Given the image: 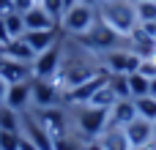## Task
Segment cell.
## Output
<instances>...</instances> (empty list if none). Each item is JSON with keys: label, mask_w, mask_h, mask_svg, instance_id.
<instances>
[{"label": "cell", "mask_w": 156, "mask_h": 150, "mask_svg": "<svg viewBox=\"0 0 156 150\" xmlns=\"http://www.w3.org/2000/svg\"><path fill=\"white\" fill-rule=\"evenodd\" d=\"M55 150H82V145L74 142V139L66 134V137H58V139H55Z\"/></svg>", "instance_id": "f1b7e54d"}, {"label": "cell", "mask_w": 156, "mask_h": 150, "mask_svg": "<svg viewBox=\"0 0 156 150\" xmlns=\"http://www.w3.org/2000/svg\"><path fill=\"white\" fill-rule=\"evenodd\" d=\"M16 148H19V134L0 128V150H16Z\"/></svg>", "instance_id": "4316f807"}, {"label": "cell", "mask_w": 156, "mask_h": 150, "mask_svg": "<svg viewBox=\"0 0 156 150\" xmlns=\"http://www.w3.org/2000/svg\"><path fill=\"white\" fill-rule=\"evenodd\" d=\"M99 142H101V148H104V150H132L123 126H107L104 134L99 137Z\"/></svg>", "instance_id": "ac0fdd59"}, {"label": "cell", "mask_w": 156, "mask_h": 150, "mask_svg": "<svg viewBox=\"0 0 156 150\" xmlns=\"http://www.w3.org/2000/svg\"><path fill=\"white\" fill-rule=\"evenodd\" d=\"M38 5H41L55 22H60V16L66 14V3H63V0H38Z\"/></svg>", "instance_id": "484cf974"}, {"label": "cell", "mask_w": 156, "mask_h": 150, "mask_svg": "<svg viewBox=\"0 0 156 150\" xmlns=\"http://www.w3.org/2000/svg\"><path fill=\"white\" fill-rule=\"evenodd\" d=\"M132 150H156V142H148V145H140V148H132Z\"/></svg>", "instance_id": "8d00e7d4"}, {"label": "cell", "mask_w": 156, "mask_h": 150, "mask_svg": "<svg viewBox=\"0 0 156 150\" xmlns=\"http://www.w3.org/2000/svg\"><path fill=\"white\" fill-rule=\"evenodd\" d=\"M66 3V8H71V5H77V0H63Z\"/></svg>", "instance_id": "ab89813d"}, {"label": "cell", "mask_w": 156, "mask_h": 150, "mask_svg": "<svg viewBox=\"0 0 156 150\" xmlns=\"http://www.w3.org/2000/svg\"><path fill=\"white\" fill-rule=\"evenodd\" d=\"M143 77H148V79H156V55L151 57H143V63H140V68H137Z\"/></svg>", "instance_id": "83f0119b"}, {"label": "cell", "mask_w": 156, "mask_h": 150, "mask_svg": "<svg viewBox=\"0 0 156 150\" xmlns=\"http://www.w3.org/2000/svg\"><path fill=\"white\" fill-rule=\"evenodd\" d=\"M132 3H140V0H132Z\"/></svg>", "instance_id": "7bdbcfd3"}, {"label": "cell", "mask_w": 156, "mask_h": 150, "mask_svg": "<svg viewBox=\"0 0 156 150\" xmlns=\"http://www.w3.org/2000/svg\"><path fill=\"white\" fill-rule=\"evenodd\" d=\"M22 134H25L38 150H55V139L38 126V120H36L33 115H25V112H22Z\"/></svg>", "instance_id": "8fae6325"}, {"label": "cell", "mask_w": 156, "mask_h": 150, "mask_svg": "<svg viewBox=\"0 0 156 150\" xmlns=\"http://www.w3.org/2000/svg\"><path fill=\"white\" fill-rule=\"evenodd\" d=\"M0 128L3 131H22V115L19 112H14L11 107H5V104H0Z\"/></svg>", "instance_id": "d6986e66"}, {"label": "cell", "mask_w": 156, "mask_h": 150, "mask_svg": "<svg viewBox=\"0 0 156 150\" xmlns=\"http://www.w3.org/2000/svg\"><path fill=\"white\" fill-rule=\"evenodd\" d=\"M11 11H14V0H0V16H5Z\"/></svg>", "instance_id": "d6a6232c"}, {"label": "cell", "mask_w": 156, "mask_h": 150, "mask_svg": "<svg viewBox=\"0 0 156 150\" xmlns=\"http://www.w3.org/2000/svg\"><path fill=\"white\" fill-rule=\"evenodd\" d=\"M137 118V107H134V98H118L112 107H110V123L107 126H126Z\"/></svg>", "instance_id": "2e32d148"}, {"label": "cell", "mask_w": 156, "mask_h": 150, "mask_svg": "<svg viewBox=\"0 0 156 150\" xmlns=\"http://www.w3.org/2000/svg\"><path fill=\"white\" fill-rule=\"evenodd\" d=\"M77 131L80 137H85V142L90 139H99L110 123V109H101V107H90V104H82L80 112H77Z\"/></svg>", "instance_id": "3957f363"}, {"label": "cell", "mask_w": 156, "mask_h": 150, "mask_svg": "<svg viewBox=\"0 0 156 150\" xmlns=\"http://www.w3.org/2000/svg\"><path fill=\"white\" fill-rule=\"evenodd\" d=\"M60 36H63L60 27H52V30H25V33H22V38L27 41V46H30L36 55L44 52V49H49Z\"/></svg>", "instance_id": "5bb4252c"}, {"label": "cell", "mask_w": 156, "mask_h": 150, "mask_svg": "<svg viewBox=\"0 0 156 150\" xmlns=\"http://www.w3.org/2000/svg\"><path fill=\"white\" fill-rule=\"evenodd\" d=\"M82 49H88L90 55H99V52H110V49H118V44L123 41V36H118L110 25H104L101 19H96L90 25V30H85L82 36H71Z\"/></svg>", "instance_id": "7a4b0ae2"}, {"label": "cell", "mask_w": 156, "mask_h": 150, "mask_svg": "<svg viewBox=\"0 0 156 150\" xmlns=\"http://www.w3.org/2000/svg\"><path fill=\"white\" fill-rule=\"evenodd\" d=\"M60 63H63V36L49 49L36 55V60H33V79H52L60 71Z\"/></svg>", "instance_id": "5b68a950"}, {"label": "cell", "mask_w": 156, "mask_h": 150, "mask_svg": "<svg viewBox=\"0 0 156 150\" xmlns=\"http://www.w3.org/2000/svg\"><path fill=\"white\" fill-rule=\"evenodd\" d=\"M5 90H8V85H5V79L0 77V104L5 101Z\"/></svg>", "instance_id": "d590c367"}, {"label": "cell", "mask_w": 156, "mask_h": 150, "mask_svg": "<svg viewBox=\"0 0 156 150\" xmlns=\"http://www.w3.org/2000/svg\"><path fill=\"white\" fill-rule=\"evenodd\" d=\"M140 27H143V30H145V33H148V36L156 41V19H154V22H143Z\"/></svg>", "instance_id": "1f68e13d"}, {"label": "cell", "mask_w": 156, "mask_h": 150, "mask_svg": "<svg viewBox=\"0 0 156 150\" xmlns=\"http://www.w3.org/2000/svg\"><path fill=\"white\" fill-rule=\"evenodd\" d=\"M30 90H33V107L36 109L60 107L63 104V93H60V87L52 79H33L30 82Z\"/></svg>", "instance_id": "ba28073f"}, {"label": "cell", "mask_w": 156, "mask_h": 150, "mask_svg": "<svg viewBox=\"0 0 156 150\" xmlns=\"http://www.w3.org/2000/svg\"><path fill=\"white\" fill-rule=\"evenodd\" d=\"M129 77V90H132V98H140V96H151V79L143 77L140 71L134 74H126Z\"/></svg>", "instance_id": "44dd1931"}, {"label": "cell", "mask_w": 156, "mask_h": 150, "mask_svg": "<svg viewBox=\"0 0 156 150\" xmlns=\"http://www.w3.org/2000/svg\"><path fill=\"white\" fill-rule=\"evenodd\" d=\"M77 3H82V5H96V8H99L101 0H77Z\"/></svg>", "instance_id": "74e56055"}, {"label": "cell", "mask_w": 156, "mask_h": 150, "mask_svg": "<svg viewBox=\"0 0 156 150\" xmlns=\"http://www.w3.org/2000/svg\"><path fill=\"white\" fill-rule=\"evenodd\" d=\"M115 101H118V96L112 93V87H110V79H107V85H101V87H99V90L90 96V101H88V104H90V107H101V109H110Z\"/></svg>", "instance_id": "ffe728a7"}, {"label": "cell", "mask_w": 156, "mask_h": 150, "mask_svg": "<svg viewBox=\"0 0 156 150\" xmlns=\"http://www.w3.org/2000/svg\"><path fill=\"white\" fill-rule=\"evenodd\" d=\"M110 87L118 98H132V90H129V77L126 74H110Z\"/></svg>", "instance_id": "d4e9b609"}, {"label": "cell", "mask_w": 156, "mask_h": 150, "mask_svg": "<svg viewBox=\"0 0 156 150\" xmlns=\"http://www.w3.org/2000/svg\"><path fill=\"white\" fill-rule=\"evenodd\" d=\"M99 19V14H96V5H82V3H77V5H71V8H66V14L60 16V30H63V36H82L85 30H90V25Z\"/></svg>", "instance_id": "277c9868"}, {"label": "cell", "mask_w": 156, "mask_h": 150, "mask_svg": "<svg viewBox=\"0 0 156 150\" xmlns=\"http://www.w3.org/2000/svg\"><path fill=\"white\" fill-rule=\"evenodd\" d=\"M82 150H104V148H101V142H99V139H90V142H85V145H82Z\"/></svg>", "instance_id": "836d02e7"}, {"label": "cell", "mask_w": 156, "mask_h": 150, "mask_svg": "<svg viewBox=\"0 0 156 150\" xmlns=\"http://www.w3.org/2000/svg\"><path fill=\"white\" fill-rule=\"evenodd\" d=\"M33 82V79H30ZM30 82H16V85H8L5 90V107H11L14 112H25L30 104H33V90H30Z\"/></svg>", "instance_id": "4fadbf2b"}, {"label": "cell", "mask_w": 156, "mask_h": 150, "mask_svg": "<svg viewBox=\"0 0 156 150\" xmlns=\"http://www.w3.org/2000/svg\"><path fill=\"white\" fill-rule=\"evenodd\" d=\"M134 14H137V22H154L156 19V0H140L134 3Z\"/></svg>", "instance_id": "cb8c5ba5"}, {"label": "cell", "mask_w": 156, "mask_h": 150, "mask_svg": "<svg viewBox=\"0 0 156 150\" xmlns=\"http://www.w3.org/2000/svg\"><path fill=\"white\" fill-rule=\"evenodd\" d=\"M101 3H107V0H101Z\"/></svg>", "instance_id": "ee69618b"}, {"label": "cell", "mask_w": 156, "mask_h": 150, "mask_svg": "<svg viewBox=\"0 0 156 150\" xmlns=\"http://www.w3.org/2000/svg\"><path fill=\"white\" fill-rule=\"evenodd\" d=\"M0 57H3V46H0Z\"/></svg>", "instance_id": "b9f144b4"}, {"label": "cell", "mask_w": 156, "mask_h": 150, "mask_svg": "<svg viewBox=\"0 0 156 150\" xmlns=\"http://www.w3.org/2000/svg\"><path fill=\"white\" fill-rule=\"evenodd\" d=\"M16 150H38V148H36V145H33V142H30V139L19 131V148H16Z\"/></svg>", "instance_id": "4dcf8cb0"}, {"label": "cell", "mask_w": 156, "mask_h": 150, "mask_svg": "<svg viewBox=\"0 0 156 150\" xmlns=\"http://www.w3.org/2000/svg\"><path fill=\"white\" fill-rule=\"evenodd\" d=\"M123 131H126V139H129L132 148H140V145L154 142V123L145 120V118H140V115H137L132 123H126Z\"/></svg>", "instance_id": "7c38bea8"}, {"label": "cell", "mask_w": 156, "mask_h": 150, "mask_svg": "<svg viewBox=\"0 0 156 150\" xmlns=\"http://www.w3.org/2000/svg\"><path fill=\"white\" fill-rule=\"evenodd\" d=\"M107 79H110V68H104L101 74H96V77H90V79H85V82L74 85V87H69V90L63 93V104H74V107L88 104V101H90V96H93L101 85H107Z\"/></svg>", "instance_id": "8992f818"}, {"label": "cell", "mask_w": 156, "mask_h": 150, "mask_svg": "<svg viewBox=\"0 0 156 150\" xmlns=\"http://www.w3.org/2000/svg\"><path fill=\"white\" fill-rule=\"evenodd\" d=\"M22 19H25V30H52V27H60V22H55L38 3L30 11H25Z\"/></svg>", "instance_id": "9a60e30c"}, {"label": "cell", "mask_w": 156, "mask_h": 150, "mask_svg": "<svg viewBox=\"0 0 156 150\" xmlns=\"http://www.w3.org/2000/svg\"><path fill=\"white\" fill-rule=\"evenodd\" d=\"M143 57L132 49H110L104 55V66L110 68V74H134L140 68Z\"/></svg>", "instance_id": "52a82bcc"}, {"label": "cell", "mask_w": 156, "mask_h": 150, "mask_svg": "<svg viewBox=\"0 0 156 150\" xmlns=\"http://www.w3.org/2000/svg\"><path fill=\"white\" fill-rule=\"evenodd\" d=\"M96 14H99V19H101L104 25H110V27H112L118 36H123V38L140 25L132 0H107V3H99Z\"/></svg>", "instance_id": "6da1fadb"}, {"label": "cell", "mask_w": 156, "mask_h": 150, "mask_svg": "<svg viewBox=\"0 0 156 150\" xmlns=\"http://www.w3.org/2000/svg\"><path fill=\"white\" fill-rule=\"evenodd\" d=\"M3 55L11 57V60H22V63H33L36 60V52L27 46V41L19 36V38H8L3 44Z\"/></svg>", "instance_id": "e0dca14e"}, {"label": "cell", "mask_w": 156, "mask_h": 150, "mask_svg": "<svg viewBox=\"0 0 156 150\" xmlns=\"http://www.w3.org/2000/svg\"><path fill=\"white\" fill-rule=\"evenodd\" d=\"M151 96H156V79H151Z\"/></svg>", "instance_id": "f35d334b"}, {"label": "cell", "mask_w": 156, "mask_h": 150, "mask_svg": "<svg viewBox=\"0 0 156 150\" xmlns=\"http://www.w3.org/2000/svg\"><path fill=\"white\" fill-rule=\"evenodd\" d=\"M3 22H5V30H8V38H19V36L25 33V19H22V14H19V11L5 14V16H3Z\"/></svg>", "instance_id": "603a6c76"}, {"label": "cell", "mask_w": 156, "mask_h": 150, "mask_svg": "<svg viewBox=\"0 0 156 150\" xmlns=\"http://www.w3.org/2000/svg\"><path fill=\"white\" fill-rule=\"evenodd\" d=\"M8 41V30H5V22H3V16H0V46Z\"/></svg>", "instance_id": "e575fe53"}, {"label": "cell", "mask_w": 156, "mask_h": 150, "mask_svg": "<svg viewBox=\"0 0 156 150\" xmlns=\"http://www.w3.org/2000/svg\"><path fill=\"white\" fill-rule=\"evenodd\" d=\"M0 77L5 79V85H16V82H30L33 79V63H22V60H11V57H0Z\"/></svg>", "instance_id": "30bf717a"}, {"label": "cell", "mask_w": 156, "mask_h": 150, "mask_svg": "<svg viewBox=\"0 0 156 150\" xmlns=\"http://www.w3.org/2000/svg\"><path fill=\"white\" fill-rule=\"evenodd\" d=\"M36 3H38V0H14V11L25 14V11H30V8H33Z\"/></svg>", "instance_id": "f546056e"}, {"label": "cell", "mask_w": 156, "mask_h": 150, "mask_svg": "<svg viewBox=\"0 0 156 150\" xmlns=\"http://www.w3.org/2000/svg\"><path fill=\"white\" fill-rule=\"evenodd\" d=\"M33 118L38 120V126H41L52 139L66 137V115H63L60 107H44V109H36Z\"/></svg>", "instance_id": "9c48e42d"}, {"label": "cell", "mask_w": 156, "mask_h": 150, "mask_svg": "<svg viewBox=\"0 0 156 150\" xmlns=\"http://www.w3.org/2000/svg\"><path fill=\"white\" fill-rule=\"evenodd\" d=\"M134 107H137V115L145 118V120H156V96H140L134 98Z\"/></svg>", "instance_id": "7402d4cb"}, {"label": "cell", "mask_w": 156, "mask_h": 150, "mask_svg": "<svg viewBox=\"0 0 156 150\" xmlns=\"http://www.w3.org/2000/svg\"><path fill=\"white\" fill-rule=\"evenodd\" d=\"M154 142H156V120H154Z\"/></svg>", "instance_id": "60d3db41"}]
</instances>
